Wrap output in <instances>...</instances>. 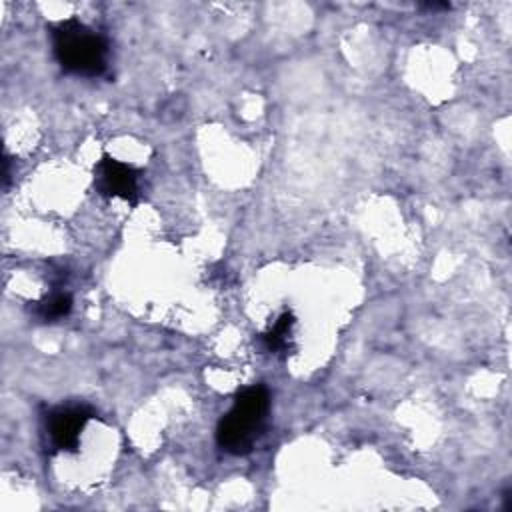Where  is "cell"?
<instances>
[{
  "instance_id": "1",
  "label": "cell",
  "mask_w": 512,
  "mask_h": 512,
  "mask_svg": "<svg viewBox=\"0 0 512 512\" xmlns=\"http://www.w3.org/2000/svg\"><path fill=\"white\" fill-rule=\"evenodd\" d=\"M48 34L52 56L62 72L82 78H100L108 72L110 44L106 36L80 18L54 22L48 26Z\"/></svg>"
},
{
  "instance_id": "2",
  "label": "cell",
  "mask_w": 512,
  "mask_h": 512,
  "mask_svg": "<svg viewBox=\"0 0 512 512\" xmlns=\"http://www.w3.org/2000/svg\"><path fill=\"white\" fill-rule=\"evenodd\" d=\"M268 412L270 392L264 384H252L238 390L230 410L218 420L216 444L232 456L252 452L266 430Z\"/></svg>"
},
{
  "instance_id": "3",
  "label": "cell",
  "mask_w": 512,
  "mask_h": 512,
  "mask_svg": "<svg viewBox=\"0 0 512 512\" xmlns=\"http://www.w3.org/2000/svg\"><path fill=\"white\" fill-rule=\"evenodd\" d=\"M96 418V410L82 402H68L48 408L42 416V432L52 452H76L80 434L88 420Z\"/></svg>"
},
{
  "instance_id": "4",
  "label": "cell",
  "mask_w": 512,
  "mask_h": 512,
  "mask_svg": "<svg viewBox=\"0 0 512 512\" xmlns=\"http://www.w3.org/2000/svg\"><path fill=\"white\" fill-rule=\"evenodd\" d=\"M140 176L142 172L136 166L104 154L94 166V190L106 200L122 198L136 206L140 200Z\"/></svg>"
},
{
  "instance_id": "5",
  "label": "cell",
  "mask_w": 512,
  "mask_h": 512,
  "mask_svg": "<svg viewBox=\"0 0 512 512\" xmlns=\"http://www.w3.org/2000/svg\"><path fill=\"white\" fill-rule=\"evenodd\" d=\"M296 324V318L292 312H284L278 316V320L258 336V346L272 356H288L292 350V328Z\"/></svg>"
},
{
  "instance_id": "6",
  "label": "cell",
  "mask_w": 512,
  "mask_h": 512,
  "mask_svg": "<svg viewBox=\"0 0 512 512\" xmlns=\"http://www.w3.org/2000/svg\"><path fill=\"white\" fill-rule=\"evenodd\" d=\"M70 310H72V294L64 290L50 292L46 298H42L40 302H34V306L30 308L32 316L38 322H56L68 316Z\"/></svg>"
},
{
  "instance_id": "7",
  "label": "cell",
  "mask_w": 512,
  "mask_h": 512,
  "mask_svg": "<svg viewBox=\"0 0 512 512\" xmlns=\"http://www.w3.org/2000/svg\"><path fill=\"white\" fill-rule=\"evenodd\" d=\"M422 8H428V10H448L450 8V4H446V2H426V4H422Z\"/></svg>"
}]
</instances>
